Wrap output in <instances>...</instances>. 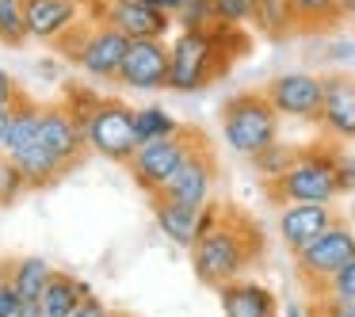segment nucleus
I'll return each instance as SVG.
<instances>
[{
    "label": "nucleus",
    "instance_id": "nucleus-1",
    "mask_svg": "<svg viewBox=\"0 0 355 317\" xmlns=\"http://www.w3.org/2000/svg\"><path fill=\"white\" fill-rule=\"evenodd\" d=\"M248 54L245 27H207V31H180L168 42V88L172 92H202L218 77H225L237 58Z\"/></svg>",
    "mask_w": 355,
    "mask_h": 317
},
{
    "label": "nucleus",
    "instance_id": "nucleus-2",
    "mask_svg": "<svg viewBox=\"0 0 355 317\" xmlns=\"http://www.w3.org/2000/svg\"><path fill=\"white\" fill-rule=\"evenodd\" d=\"M260 252H263V241L256 233V225L241 210L222 207L218 222L191 248V268L199 275V283L218 291V286L233 283V279H245V271L256 264Z\"/></svg>",
    "mask_w": 355,
    "mask_h": 317
},
{
    "label": "nucleus",
    "instance_id": "nucleus-3",
    "mask_svg": "<svg viewBox=\"0 0 355 317\" xmlns=\"http://www.w3.org/2000/svg\"><path fill=\"white\" fill-rule=\"evenodd\" d=\"M268 195L275 207L286 203H317V207H332L340 199L336 184V142H313V146L298 149V161L268 184Z\"/></svg>",
    "mask_w": 355,
    "mask_h": 317
},
{
    "label": "nucleus",
    "instance_id": "nucleus-4",
    "mask_svg": "<svg viewBox=\"0 0 355 317\" xmlns=\"http://www.w3.org/2000/svg\"><path fill=\"white\" fill-rule=\"evenodd\" d=\"M222 138L237 157L252 161L268 146L279 142V115L268 103L263 88H245V92L230 96L222 108Z\"/></svg>",
    "mask_w": 355,
    "mask_h": 317
},
{
    "label": "nucleus",
    "instance_id": "nucleus-5",
    "mask_svg": "<svg viewBox=\"0 0 355 317\" xmlns=\"http://www.w3.org/2000/svg\"><path fill=\"white\" fill-rule=\"evenodd\" d=\"M58 54L69 58L77 69H85L88 77L96 80H119V69H123V58L130 50V39L123 31H115L103 19H80L69 35L54 42Z\"/></svg>",
    "mask_w": 355,
    "mask_h": 317
},
{
    "label": "nucleus",
    "instance_id": "nucleus-6",
    "mask_svg": "<svg viewBox=\"0 0 355 317\" xmlns=\"http://www.w3.org/2000/svg\"><path fill=\"white\" fill-rule=\"evenodd\" d=\"M352 260H355V230L340 218V222H332L313 245L294 252V271H298V283L306 286L313 298H321L324 286H329Z\"/></svg>",
    "mask_w": 355,
    "mask_h": 317
},
{
    "label": "nucleus",
    "instance_id": "nucleus-7",
    "mask_svg": "<svg viewBox=\"0 0 355 317\" xmlns=\"http://www.w3.org/2000/svg\"><path fill=\"white\" fill-rule=\"evenodd\" d=\"M207 138L202 130H195V126H184L180 134H172V138H161V142H149V146H138V153L126 161V172L134 176V184L141 187V191L153 199V195H161L164 187H168V180L180 172V164L187 161V153H191L199 142Z\"/></svg>",
    "mask_w": 355,
    "mask_h": 317
},
{
    "label": "nucleus",
    "instance_id": "nucleus-8",
    "mask_svg": "<svg viewBox=\"0 0 355 317\" xmlns=\"http://www.w3.org/2000/svg\"><path fill=\"white\" fill-rule=\"evenodd\" d=\"M85 138H88V149L100 153L103 161L126 164L134 153H138L134 108H130V103H123V100L103 96V100L96 103V111L88 115V123H85Z\"/></svg>",
    "mask_w": 355,
    "mask_h": 317
},
{
    "label": "nucleus",
    "instance_id": "nucleus-9",
    "mask_svg": "<svg viewBox=\"0 0 355 317\" xmlns=\"http://www.w3.org/2000/svg\"><path fill=\"white\" fill-rule=\"evenodd\" d=\"M263 96L275 108L279 119H294V123H321V103H324V77L306 69L279 73L263 85Z\"/></svg>",
    "mask_w": 355,
    "mask_h": 317
},
{
    "label": "nucleus",
    "instance_id": "nucleus-10",
    "mask_svg": "<svg viewBox=\"0 0 355 317\" xmlns=\"http://www.w3.org/2000/svg\"><path fill=\"white\" fill-rule=\"evenodd\" d=\"M214 184H218V157H214V146L207 138L187 153V161L180 164V172L168 180V187L161 191V199H172L180 207H210L214 203Z\"/></svg>",
    "mask_w": 355,
    "mask_h": 317
},
{
    "label": "nucleus",
    "instance_id": "nucleus-11",
    "mask_svg": "<svg viewBox=\"0 0 355 317\" xmlns=\"http://www.w3.org/2000/svg\"><path fill=\"white\" fill-rule=\"evenodd\" d=\"M115 85L130 88V92H161V88H168V39H134Z\"/></svg>",
    "mask_w": 355,
    "mask_h": 317
},
{
    "label": "nucleus",
    "instance_id": "nucleus-12",
    "mask_svg": "<svg viewBox=\"0 0 355 317\" xmlns=\"http://www.w3.org/2000/svg\"><path fill=\"white\" fill-rule=\"evenodd\" d=\"M218 214H222L218 203L195 210V207H180V203H172V199L153 195V222H157V230H161L176 248H187V252H191V248L199 245L202 233L218 222Z\"/></svg>",
    "mask_w": 355,
    "mask_h": 317
},
{
    "label": "nucleus",
    "instance_id": "nucleus-13",
    "mask_svg": "<svg viewBox=\"0 0 355 317\" xmlns=\"http://www.w3.org/2000/svg\"><path fill=\"white\" fill-rule=\"evenodd\" d=\"M96 19H103V24H111L115 31H123L130 42L134 39H168L172 24H176L168 12L138 4V0H103Z\"/></svg>",
    "mask_w": 355,
    "mask_h": 317
},
{
    "label": "nucleus",
    "instance_id": "nucleus-14",
    "mask_svg": "<svg viewBox=\"0 0 355 317\" xmlns=\"http://www.w3.org/2000/svg\"><path fill=\"white\" fill-rule=\"evenodd\" d=\"M39 146L50 149L65 169L80 161L88 153V138H85V126L65 111V103H46L39 119Z\"/></svg>",
    "mask_w": 355,
    "mask_h": 317
},
{
    "label": "nucleus",
    "instance_id": "nucleus-15",
    "mask_svg": "<svg viewBox=\"0 0 355 317\" xmlns=\"http://www.w3.org/2000/svg\"><path fill=\"white\" fill-rule=\"evenodd\" d=\"M317 126L336 146L355 142V77H347V73L324 77V103H321V123Z\"/></svg>",
    "mask_w": 355,
    "mask_h": 317
},
{
    "label": "nucleus",
    "instance_id": "nucleus-16",
    "mask_svg": "<svg viewBox=\"0 0 355 317\" xmlns=\"http://www.w3.org/2000/svg\"><path fill=\"white\" fill-rule=\"evenodd\" d=\"M332 222H340V214L332 207H317V203H286V207H279V237L291 252H302L306 245H313Z\"/></svg>",
    "mask_w": 355,
    "mask_h": 317
},
{
    "label": "nucleus",
    "instance_id": "nucleus-17",
    "mask_svg": "<svg viewBox=\"0 0 355 317\" xmlns=\"http://www.w3.org/2000/svg\"><path fill=\"white\" fill-rule=\"evenodd\" d=\"M85 19L80 0H27V35L35 42H58Z\"/></svg>",
    "mask_w": 355,
    "mask_h": 317
},
{
    "label": "nucleus",
    "instance_id": "nucleus-18",
    "mask_svg": "<svg viewBox=\"0 0 355 317\" xmlns=\"http://www.w3.org/2000/svg\"><path fill=\"white\" fill-rule=\"evenodd\" d=\"M218 302H222V317H279V302L271 286L256 283V279H233V283L218 286Z\"/></svg>",
    "mask_w": 355,
    "mask_h": 317
},
{
    "label": "nucleus",
    "instance_id": "nucleus-19",
    "mask_svg": "<svg viewBox=\"0 0 355 317\" xmlns=\"http://www.w3.org/2000/svg\"><path fill=\"white\" fill-rule=\"evenodd\" d=\"M39 119H42V103L27 100V96H19V100L12 103L8 130H4V149H0L8 161H12V157H19L35 138H39Z\"/></svg>",
    "mask_w": 355,
    "mask_h": 317
},
{
    "label": "nucleus",
    "instance_id": "nucleus-20",
    "mask_svg": "<svg viewBox=\"0 0 355 317\" xmlns=\"http://www.w3.org/2000/svg\"><path fill=\"white\" fill-rule=\"evenodd\" d=\"M92 294V286L85 283V279L69 275V271H54V279L46 283V291H42V309H46V317H73L77 314V306Z\"/></svg>",
    "mask_w": 355,
    "mask_h": 317
},
{
    "label": "nucleus",
    "instance_id": "nucleus-21",
    "mask_svg": "<svg viewBox=\"0 0 355 317\" xmlns=\"http://www.w3.org/2000/svg\"><path fill=\"white\" fill-rule=\"evenodd\" d=\"M252 27L271 42H286L298 35V19H294L291 0H256L252 4Z\"/></svg>",
    "mask_w": 355,
    "mask_h": 317
},
{
    "label": "nucleus",
    "instance_id": "nucleus-22",
    "mask_svg": "<svg viewBox=\"0 0 355 317\" xmlns=\"http://www.w3.org/2000/svg\"><path fill=\"white\" fill-rule=\"evenodd\" d=\"M12 164H16V172L24 176V184H27V187H50L58 176H65V172H69L54 153H50V149H42V146H39V138H35L19 157H12Z\"/></svg>",
    "mask_w": 355,
    "mask_h": 317
},
{
    "label": "nucleus",
    "instance_id": "nucleus-23",
    "mask_svg": "<svg viewBox=\"0 0 355 317\" xmlns=\"http://www.w3.org/2000/svg\"><path fill=\"white\" fill-rule=\"evenodd\" d=\"M58 268H50V260L42 256H24V260H12V286L19 291L24 302H39L46 283L54 279Z\"/></svg>",
    "mask_w": 355,
    "mask_h": 317
},
{
    "label": "nucleus",
    "instance_id": "nucleus-24",
    "mask_svg": "<svg viewBox=\"0 0 355 317\" xmlns=\"http://www.w3.org/2000/svg\"><path fill=\"white\" fill-rule=\"evenodd\" d=\"M291 8L298 19V35H324L344 19L336 0H291Z\"/></svg>",
    "mask_w": 355,
    "mask_h": 317
},
{
    "label": "nucleus",
    "instance_id": "nucleus-25",
    "mask_svg": "<svg viewBox=\"0 0 355 317\" xmlns=\"http://www.w3.org/2000/svg\"><path fill=\"white\" fill-rule=\"evenodd\" d=\"M134 130H138V146H149V142H161L180 134L184 126L176 123V115H168L164 108L149 103V108H134Z\"/></svg>",
    "mask_w": 355,
    "mask_h": 317
},
{
    "label": "nucleus",
    "instance_id": "nucleus-26",
    "mask_svg": "<svg viewBox=\"0 0 355 317\" xmlns=\"http://www.w3.org/2000/svg\"><path fill=\"white\" fill-rule=\"evenodd\" d=\"M294 161H298V146H286V142L279 138L275 146H268L260 157H252L248 164H252L256 176L263 180V187H268V184H275L279 176H286V169H291Z\"/></svg>",
    "mask_w": 355,
    "mask_h": 317
},
{
    "label": "nucleus",
    "instance_id": "nucleus-27",
    "mask_svg": "<svg viewBox=\"0 0 355 317\" xmlns=\"http://www.w3.org/2000/svg\"><path fill=\"white\" fill-rule=\"evenodd\" d=\"M27 39V0H0V46H24Z\"/></svg>",
    "mask_w": 355,
    "mask_h": 317
},
{
    "label": "nucleus",
    "instance_id": "nucleus-28",
    "mask_svg": "<svg viewBox=\"0 0 355 317\" xmlns=\"http://www.w3.org/2000/svg\"><path fill=\"white\" fill-rule=\"evenodd\" d=\"M172 19L180 31H207V27H214V8H210V0H187L172 12Z\"/></svg>",
    "mask_w": 355,
    "mask_h": 317
},
{
    "label": "nucleus",
    "instance_id": "nucleus-29",
    "mask_svg": "<svg viewBox=\"0 0 355 317\" xmlns=\"http://www.w3.org/2000/svg\"><path fill=\"white\" fill-rule=\"evenodd\" d=\"M252 4H256V0H210V8H214V24H222V27L252 24Z\"/></svg>",
    "mask_w": 355,
    "mask_h": 317
},
{
    "label": "nucleus",
    "instance_id": "nucleus-30",
    "mask_svg": "<svg viewBox=\"0 0 355 317\" xmlns=\"http://www.w3.org/2000/svg\"><path fill=\"white\" fill-rule=\"evenodd\" d=\"M100 100H103L100 92H92V88H85V85H73L69 92H65V100H62V103H65V111H69V115L77 119L80 126H85V123H88V115L96 111V103H100Z\"/></svg>",
    "mask_w": 355,
    "mask_h": 317
},
{
    "label": "nucleus",
    "instance_id": "nucleus-31",
    "mask_svg": "<svg viewBox=\"0 0 355 317\" xmlns=\"http://www.w3.org/2000/svg\"><path fill=\"white\" fill-rule=\"evenodd\" d=\"M19 191H27L24 176L16 172V164H12L8 157L0 153V207H4V203H12V199H19Z\"/></svg>",
    "mask_w": 355,
    "mask_h": 317
},
{
    "label": "nucleus",
    "instance_id": "nucleus-32",
    "mask_svg": "<svg viewBox=\"0 0 355 317\" xmlns=\"http://www.w3.org/2000/svg\"><path fill=\"white\" fill-rule=\"evenodd\" d=\"M19 291L12 286V264H0V317H19Z\"/></svg>",
    "mask_w": 355,
    "mask_h": 317
},
{
    "label": "nucleus",
    "instance_id": "nucleus-33",
    "mask_svg": "<svg viewBox=\"0 0 355 317\" xmlns=\"http://www.w3.org/2000/svg\"><path fill=\"white\" fill-rule=\"evenodd\" d=\"M321 298H332V302H355V260L347 264V268L340 271V275L332 279L329 286H324Z\"/></svg>",
    "mask_w": 355,
    "mask_h": 317
},
{
    "label": "nucleus",
    "instance_id": "nucleus-34",
    "mask_svg": "<svg viewBox=\"0 0 355 317\" xmlns=\"http://www.w3.org/2000/svg\"><path fill=\"white\" fill-rule=\"evenodd\" d=\"M336 184L340 195H355V153L344 146H336Z\"/></svg>",
    "mask_w": 355,
    "mask_h": 317
},
{
    "label": "nucleus",
    "instance_id": "nucleus-35",
    "mask_svg": "<svg viewBox=\"0 0 355 317\" xmlns=\"http://www.w3.org/2000/svg\"><path fill=\"white\" fill-rule=\"evenodd\" d=\"M313 317H355V302L317 298V302H313Z\"/></svg>",
    "mask_w": 355,
    "mask_h": 317
},
{
    "label": "nucleus",
    "instance_id": "nucleus-36",
    "mask_svg": "<svg viewBox=\"0 0 355 317\" xmlns=\"http://www.w3.org/2000/svg\"><path fill=\"white\" fill-rule=\"evenodd\" d=\"M19 96H24V88L16 85V77L0 69V108H8V103H16Z\"/></svg>",
    "mask_w": 355,
    "mask_h": 317
},
{
    "label": "nucleus",
    "instance_id": "nucleus-37",
    "mask_svg": "<svg viewBox=\"0 0 355 317\" xmlns=\"http://www.w3.org/2000/svg\"><path fill=\"white\" fill-rule=\"evenodd\" d=\"M73 317H115V314H111V309L103 306V302L96 298V294H88V298L77 306V314H73Z\"/></svg>",
    "mask_w": 355,
    "mask_h": 317
},
{
    "label": "nucleus",
    "instance_id": "nucleus-38",
    "mask_svg": "<svg viewBox=\"0 0 355 317\" xmlns=\"http://www.w3.org/2000/svg\"><path fill=\"white\" fill-rule=\"evenodd\" d=\"M279 317H309V314L302 302H286V306H279Z\"/></svg>",
    "mask_w": 355,
    "mask_h": 317
},
{
    "label": "nucleus",
    "instance_id": "nucleus-39",
    "mask_svg": "<svg viewBox=\"0 0 355 317\" xmlns=\"http://www.w3.org/2000/svg\"><path fill=\"white\" fill-rule=\"evenodd\" d=\"M19 317H46V309H42V302H24V306H19Z\"/></svg>",
    "mask_w": 355,
    "mask_h": 317
},
{
    "label": "nucleus",
    "instance_id": "nucleus-40",
    "mask_svg": "<svg viewBox=\"0 0 355 317\" xmlns=\"http://www.w3.org/2000/svg\"><path fill=\"white\" fill-rule=\"evenodd\" d=\"M329 58H336V62H344V58H355V46H352V42H340V46L329 50Z\"/></svg>",
    "mask_w": 355,
    "mask_h": 317
},
{
    "label": "nucleus",
    "instance_id": "nucleus-41",
    "mask_svg": "<svg viewBox=\"0 0 355 317\" xmlns=\"http://www.w3.org/2000/svg\"><path fill=\"white\" fill-rule=\"evenodd\" d=\"M8 115H12V103L0 108V149H4V130H8Z\"/></svg>",
    "mask_w": 355,
    "mask_h": 317
},
{
    "label": "nucleus",
    "instance_id": "nucleus-42",
    "mask_svg": "<svg viewBox=\"0 0 355 317\" xmlns=\"http://www.w3.org/2000/svg\"><path fill=\"white\" fill-rule=\"evenodd\" d=\"M340 4V16L344 19H355V0H336Z\"/></svg>",
    "mask_w": 355,
    "mask_h": 317
},
{
    "label": "nucleus",
    "instance_id": "nucleus-43",
    "mask_svg": "<svg viewBox=\"0 0 355 317\" xmlns=\"http://www.w3.org/2000/svg\"><path fill=\"white\" fill-rule=\"evenodd\" d=\"M138 4H149V8H161V12L172 16V0H138Z\"/></svg>",
    "mask_w": 355,
    "mask_h": 317
},
{
    "label": "nucleus",
    "instance_id": "nucleus-44",
    "mask_svg": "<svg viewBox=\"0 0 355 317\" xmlns=\"http://www.w3.org/2000/svg\"><path fill=\"white\" fill-rule=\"evenodd\" d=\"M344 222H347V225H352V230H355V195H352V207H347V218H344Z\"/></svg>",
    "mask_w": 355,
    "mask_h": 317
},
{
    "label": "nucleus",
    "instance_id": "nucleus-45",
    "mask_svg": "<svg viewBox=\"0 0 355 317\" xmlns=\"http://www.w3.org/2000/svg\"><path fill=\"white\" fill-rule=\"evenodd\" d=\"M180 4H187V0H172V12H176V8H180Z\"/></svg>",
    "mask_w": 355,
    "mask_h": 317
},
{
    "label": "nucleus",
    "instance_id": "nucleus-46",
    "mask_svg": "<svg viewBox=\"0 0 355 317\" xmlns=\"http://www.w3.org/2000/svg\"><path fill=\"white\" fill-rule=\"evenodd\" d=\"M115 317H126V314H115Z\"/></svg>",
    "mask_w": 355,
    "mask_h": 317
}]
</instances>
